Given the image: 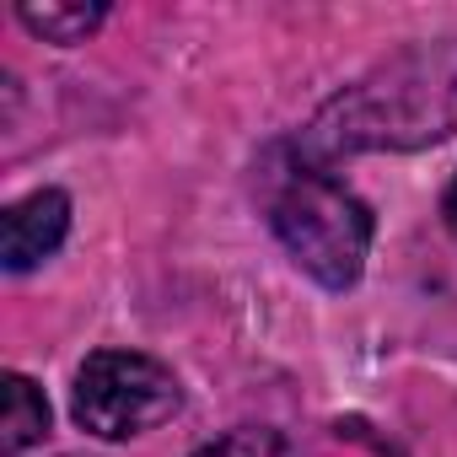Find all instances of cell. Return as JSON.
<instances>
[{
	"label": "cell",
	"mask_w": 457,
	"mask_h": 457,
	"mask_svg": "<svg viewBox=\"0 0 457 457\" xmlns=\"http://www.w3.org/2000/svg\"><path fill=\"white\" fill-rule=\"evenodd\" d=\"M457 135V38L409 44L334 92L296 140L302 162L361 151H420Z\"/></svg>",
	"instance_id": "1"
},
{
	"label": "cell",
	"mask_w": 457,
	"mask_h": 457,
	"mask_svg": "<svg viewBox=\"0 0 457 457\" xmlns=\"http://www.w3.org/2000/svg\"><path fill=\"white\" fill-rule=\"evenodd\" d=\"M270 226L286 243V253L328 291H345L361 280L377 220L361 194H350L328 167L291 162L270 188Z\"/></svg>",
	"instance_id": "2"
},
{
	"label": "cell",
	"mask_w": 457,
	"mask_h": 457,
	"mask_svg": "<svg viewBox=\"0 0 457 457\" xmlns=\"http://www.w3.org/2000/svg\"><path fill=\"white\" fill-rule=\"evenodd\" d=\"M183 403L178 377L135 350H97L87 355V366L76 371V425L103 436V441H129L140 430H156L162 420H172Z\"/></svg>",
	"instance_id": "3"
},
{
	"label": "cell",
	"mask_w": 457,
	"mask_h": 457,
	"mask_svg": "<svg viewBox=\"0 0 457 457\" xmlns=\"http://www.w3.org/2000/svg\"><path fill=\"white\" fill-rule=\"evenodd\" d=\"M65 232H71V199L60 188H38L0 215V264L22 275V270L44 264L65 243Z\"/></svg>",
	"instance_id": "4"
},
{
	"label": "cell",
	"mask_w": 457,
	"mask_h": 457,
	"mask_svg": "<svg viewBox=\"0 0 457 457\" xmlns=\"http://www.w3.org/2000/svg\"><path fill=\"white\" fill-rule=\"evenodd\" d=\"M0 398H6V409H0V452H28L33 441H44L49 430V398L22 377V371H6V382H0Z\"/></svg>",
	"instance_id": "5"
},
{
	"label": "cell",
	"mask_w": 457,
	"mask_h": 457,
	"mask_svg": "<svg viewBox=\"0 0 457 457\" xmlns=\"http://www.w3.org/2000/svg\"><path fill=\"white\" fill-rule=\"evenodd\" d=\"M17 17H22V28L38 33L44 44H81L87 33L103 28L108 6H97V0H76V6H65V0H44V6H33V0H28Z\"/></svg>",
	"instance_id": "6"
},
{
	"label": "cell",
	"mask_w": 457,
	"mask_h": 457,
	"mask_svg": "<svg viewBox=\"0 0 457 457\" xmlns=\"http://www.w3.org/2000/svg\"><path fill=\"white\" fill-rule=\"evenodd\" d=\"M194 457H302V452H296L280 430H270V425H243V430H232V436L199 446Z\"/></svg>",
	"instance_id": "7"
},
{
	"label": "cell",
	"mask_w": 457,
	"mask_h": 457,
	"mask_svg": "<svg viewBox=\"0 0 457 457\" xmlns=\"http://www.w3.org/2000/svg\"><path fill=\"white\" fill-rule=\"evenodd\" d=\"M446 226L457 232V178H452V188H446Z\"/></svg>",
	"instance_id": "8"
}]
</instances>
